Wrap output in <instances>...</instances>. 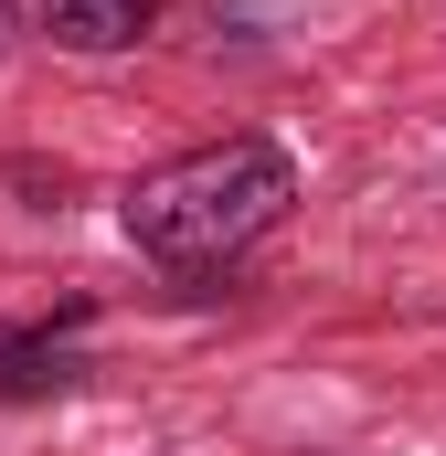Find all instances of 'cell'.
<instances>
[{"label":"cell","instance_id":"277c9868","mask_svg":"<svg viewBox=\"0 0 446 456\" xmlns=\"http://www.w3.org/2000/svg\"><path fill=\"white\" fill-rule=\"evenodd\" d=\"M0 43H11V0H0Z\"/></svg>","mask_w":446,"mask_h":456},{"label":"cell","instance_id":"3957f363","mask_svg":"<svg viewBox=\"0 0 446 456\" xmlns=\"http://www.w3.org/2000/svg\"><path fill=\"white\" fill-rule=\"evenodd\" d=\"M32 11H43V43L64 53H128L160 21V0H32Z\"/></svg>","mask_w":446,"mask_h":456},{"label":"cell","instance_id":"7a4b0ae2","mask_svg":"<svg viewBox=\"0 0 446 456\" xmlns=\"http://www.w3.org/2000/svg\"><path fill=\"white\" fill-rule=\"evenodd\" d=\"M75 330H86V297H64L54 319L11 330V340H0V403H32V393L86 382V350H75Z\"/></svg>","mask_w":446,"mask_h":456},{"label":"cell","instance_id":"6da1fadb","mask_svg":"<svg viewBox=\"0 0 446 456\" xmlns=\"http://www.w3.org/2000/svg\"><path fill=\"white\" fill-rule=\"evenodd\" d=\"M287 213H298V159L277 138H202V149L138 170L128 202H117L128 244L160 276H181V287L192 276H234Z\"/></svg>","mask_w":446,"mask_h":456}]
</instances>
